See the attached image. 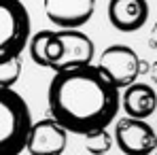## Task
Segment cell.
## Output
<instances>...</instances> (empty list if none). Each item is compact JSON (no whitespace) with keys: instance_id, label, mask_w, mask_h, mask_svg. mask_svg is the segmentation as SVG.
I'll return each mask as SVG.
<instances>
[{"instance_id":"cell-13","label":"cell","mask_w":157,"mask_h":155,"mask_svg":"<svg viewBox=\"0 0 157 155\" xmlns=\"http://www.w3.org/2000/svg\"><path fill=\"white\" fill-rule=\"evenodd\" d=\"M21 75V60L15 57L11 62L0 64V87H13Z\"/></svg>"},{"instance_id":"cell-5","label":"cell","mask_w":157,"mask_h":155,"mask_svg":"<svg viewBox=\"0 0 157 155\" xmlns=\"http://www.w3.org/2000/svg\"><path fill=\"white\" fill-rule=\"evenodd\" d=\"M115 142L123 155H151L157 149V132L144 119L123 117L115 126Z\"/></svg>"},{"instance_id":"cell-8","label":"cell","mask_w":157,"mask_h":155,"mask_svg":"<svg viewBox=\"0 0 157 155\" xmlns=\"http://www.w3.org/2000/svg\"><path fill=\"white\" fill-rule=\"evenodd\" d=\"M26 49H30V57L34 60V64L43 68H51L53 72L59 70L64 64V41L59 30L36 32L34 36H30Z\"/></svg>"},{"instance_id":"cell-10","label":"cell","mask_w":157,"mask_h":155,"mask_svg":"<svg viewBox=\"0 0 157 155\" xmlns=\"http://www.w3.org/2000/svg\"><path fill=\"white\" fill-rule=\"evenodd\" d=\"M59 32H62V41H64V64H62L59 70L75 68V66H85V64L94 62L96 47H94L91 38L81 32V28L59 30Z\"/></svg>"},{"instance_id":"cell-15","label":"cell","mask_w":157,"mask_h":155,"mask_svg":"<svg viewBox=\"0 0 157 155\" xmlns=\"http://www.w3.org/2000/svg\"><path fill=\"white\" fill-rule=\"evenodd\" d=\"M151 79H153V83L157 85V62L151 64Z\"/></svg>"},{"instance_id":"cell-11","label":"cell","mask_w":157,"mask_h":155,"mask_svg":"<svg viewBox=\"0 0 157 155\" xmlns=\"http://www.w3.org/2000/svg\"><path fill=\"white\" fill-rule=\"evenodd\" d=\"M121 106L128 113V117L136 119H147L157 110V94L155 89L147 83H132L123 89Z\"/></svg>"},{"instance_id":"cell-16","label":"cell","mask_w":157,"mask_h":155,"mask_svg":"<svg viewBox=\"0 0 157 155\" xmlns=\"http://www.w3.org/2000/svg\"><path fill=\"white\" fill-rule=\"evenodd\" d=\"M155 155H157V149H155Z\"/></svg>"},{"instance_id":"cell-4","label":"cell","mask_w":157,"mask_h":155,"mask_svg":"<svg viewBox=\"0 0 157 155\" xmlns=\"http://www.w3.org/2000/svg\"><path fill=\"white\" fill-rule=\"evenodd\" d=\"M96 66L119 89H125L140 75V57L128 45H110V47H106L104 51L100 53Z\"/></svg>"},{"instance_id":"cell-12","label":"cell","mask_w":157,"mask_h":155,"mask_svg":"<svg viewBox=\"0 0 157 155\" xmlns=\"http://www.w3.org/2000/svg\"><path fill=\"white\" fill-rule=\"evenodd\" d=\"M110 147H113V142H110V134L106 132V128L85 134V149L91 155H104Z\"/></svg>"},{"instance_id":"cell-14","label":"cell","mask_w":157,"mask_h":155,"mask_svg":"<svg viewBox=\"0 0 157 155\" xmlns=\"http://www.w3.org/2000/svg\"><path fill=\"white\" fill-rule=\"evenodd\" d=\"M151 45L157 49V24L153 28H151Z\"/></svg>"},{"instance_id":"cell-7","label":"cell","mask_w":157,"mask_h":155,"mask_svg":"<svg viewBox=\"0 0 157 155\" xmlns=\"http://www.w3.org/2000/svg\"><path fill=\"white\" fill-rule=\"evenodd\" d=\"M47 19L59 30L83 28L96 11V0H43Z\"/></svg>"},{"instance_id":"cell-9","label":"cell","mask_w":157,"mask_h":155,"mask_svg":"<svg viewBox=\"0 0 157 155\" xmlns=\"http://www.w3.org/2000/svg\"><path fill=\"white\" fill-rule=\"evenodd\" d=\"M149 19L147 0H108V21L119 32H136Z\"/></svg>"},{"instance_id":"cell-3","label":"cell","mask_w":157,"mask_h":155,"mask_svg":"<svg viewBox=\"0 0 157 155\" xmlns=\"http://www.w3.org/2000/svg\"><path fill=\"white\" fill-rule=\"evenodd\" d=\"M32 32L30 13L21 0H0V64L21 57Z\"/></svg>"},{"instance_id":"cell-1","label":"cell","mask_w":157,"mask_h":155,"mask_svg":"<svg viewBox=\"0 0 157 155\" xmlns=\"http://www.w3.org/2000/svg\"><path fill=\"white\" fill-rule=\"evenodd\" d=\"M47 102L51 117L72 134H89L108 128L121 110V89L91 62L55 70Z\"/></svg>"},{"instance_id":"cell-2","label":"cell","mask_w":157,"mask_h":155,"mask_svg":"<svg viewBox=\"0 0 157 155\" xmlns=\"http://www.w3.org/2000/svg\"><path fill=\"white\" fill-rule=\"evenodd\" d=\"M30 128L32 115L28 102L13 87H0V155L26 151Z\"/></svg>"},{"instance_id":"cell-6","label":"cell","mask_w":157,"mask_h":155,"mask_svg":"<svg viewBox=\"0 0 157 155\" xmlns=\"http://www.w3.org/2000/svg\"><path fill=\"white\" fill-rule=\"evenodd\" d=\"M68 145V132L62 128L53 117L32 121L28 134L26 151L30 155H62Z\"/></svg>"}]
</instances>
